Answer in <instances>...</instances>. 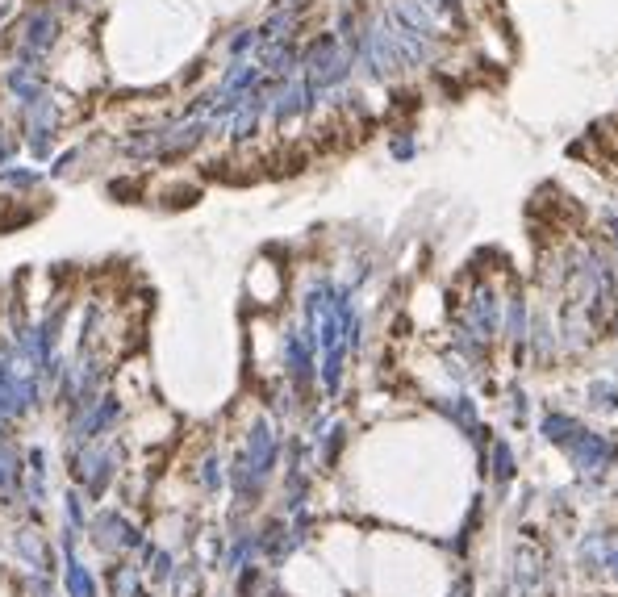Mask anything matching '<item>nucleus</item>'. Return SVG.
<instances>
[{"instance_id": "6e6552de", "label": "nucleus", "mask_w": 618, "mask_h": 597, "mask_svg": "<svg viewBox=\"0 0 618 597\" xmlns=\"http://www.w3.org/2000/svg\"><path fill=\"white\" fill-rule=\"evenodd\" d=\"M21 476H26V451L5 431L0 435V510H13V518L21 506Z\"/></svg>"}, {"instance_id": "f03ea898", "label": "nucleus", "mask_w": 618, "mask_h": 597, "mask_svg": "<svg viewBox=\"0 0 618 597\" xmlns=\"http://www.w3.org/2000/svg\"><path fill=\"white\" fill-rule=\"evenodd\" d=\"M63 464H67V481L76 485L92 506H101V501L117 489V481H122V472L130 468V443L122 435L71 443Z\"/></svg>"}, {"instance_id": "a211bd4d", "label": "nucleus", "mask_w": 618, "mask_h": 597, "mask_svg": "<svg viewBox=\"0 0 618 597\" xmlns=\"http://www.w3.org/2000/svg\"><path fill=\"white\" fill-rule=\"evenodd\" d=\"M481 597H510V593H506V589H502V585H497V589H493V593H481Z\"/></svg>"}, {"instance_id": "1a4fd4ad", "label": "nucleus", "mask_w": 618, "mask_h": 597, "mask_svg": "<svg viewBox=\"0 0 618 597\" xmlns=\"http://www.w3.org/2000/svg\"><path fill=\"white\" fill-rule=\"evenodd\" d=\"M101 593L105 597H147L155 589L147 585V572H142V564L134 556H126V560H109L105 564V572H101Z\"/></svg>"}, {"instance_id": "dca6fc26", "label": "nucleus", "mask_w": 618, "mask_h": 597, "mask_svg": "<svg viewBox=\"0 0 618 597\" xmlns=\"http://www.w3.org/2000/svg\"><path fill=\"white\" fill-rule=\"evenodd\" d=\"M506 414H510V426H518V431H522V426L531 422V401H527V393L514 389V393L506 397Z\"/></svg>"}, {"instance_id": "7ed1b4c3", "label": "nucleus", "mask_w": 618, "mask_h": 597, "mask_svg": "<svg viewBox=\"0 0 618 597\" xmlns=\"http://www.w3.org/2000/svg\"><path fill=\"white\" fill-rule=\"evenodd\" d=\"M560 456L573 468L581 493H598L610 489L618 476V435L602 431V426H581V431L560 447Z\"/></svg>"}, {"instance_id": "ddd939ff", "label": "nucleus", "mask_w": 618, "mask_h": 597, "mask_svg": "<svg viewBox=\"0 0 618 597\" xmlns=\"http://www.w3.org/2000/svg\"><path fill=\"white\" fill-rule=\"evenodd\" d=\"M581 405L593 418H614L618 414V380H589L581 393Z\"/></svg>"}, {"instance_id": "9b49d317", "label": "nucleus", "mask_w": 618, "mask_h": 597, "mask_svg": "<svg viewBox=\"0 0 618 597\" xmlns=\"http://www.w3.org/2000/svg\"><path fill=\"white\" fill-rule=\"evenodd\" d=\"M59 589H63V597H101V577H97V568L84 560V552L80 556H63Z\"/></svg>"}, {"instance_id": "f8f14e48", "label": "nucleus", "mask_w": 618, "mask_h": 597, "mask_svg": "<svg viewBox=\"0 0 618 597\" xmlns=\"http://www.w3.org/2000/svg\"><path fill=\"white\" fill-rule=\"evenodd\" d=\"M163 597H209V572L197 564V560H180V568H176V577H172V585H168V593Z\"/></svg>"}, {"instance_id": "9d476101", "label": "nucleus", "mask_w": 618, "mask_h": 597, "mask_svg": "<svg viewBox=\"0 0 618 597\" xmlns=\"http://www.w3.org/2000/svg\"><path fill=\"white\" fill-rule=\"evenodd\" d=\"M585 426V418L577 414V410H564V405H548V410L539 414V422H535V435H539V443L543 447H564L568 439H573L577 431Z\"/></svg>"}, {"instance_id": "6ab92c4d", "label": "nucleus", "mask_w": 618, "mask_h": 597, "mask_svg": "<svg viewBox=\"0 0 618 597\" xmlns=\"http://www.w3.org/2000/svg\"><path fill=\"white\" fill-rule=\"evenodd\" d=\"M147 597H163V593H147Z\"/></svg>"}, {"instance_id": "412c9836", "label": "nucleus", "mask_w": 618, "mask_h": 597, "mask_svg": "<svg viewBox=\"0 0 618 597\" xmlns=\"http://www.w3.org/2000/svg\"><path fill=\"white\" fill-rule=\"evenodd\" d=\"M209 597H213V593H209Z\"/></svg>"}, {"instance_id": "0eeeda50", "label": "nucleus", "mask_w": 618, "mask_h": 597, "mask_svg": "<svg viewBox=\"0 0 618 597\" xmlns=\"http://www.w3.org/2000/svg\"><path fill=\"white\" fill-rule=\"evenodd\" d=\"M188 485H193L197 506H213V501L226 497V456L218 447H201L193 464H188Z\"/></svg>"}, {"instance_id": "f3484780", "label": "nucleus", "mask_w": 618, "mask_h": 597, "mask_svg": "<svg viewBox=\"0 0 618 597\" xmlns=\"http://www.w3.org/2000/svg\"><path fill=\"white\" fill-rule=\"evenodd\" d=\"M602 593H614V597H618V522H614V539H610V556H606Z\"/></svg>"}, {"instance_id": "2eb2a0df", "label": "nucleus", "mask_w": 618, "mask_h": 597, "mask_svg": "<svg viewBox=\"0 0 618 597\" xmlns=\"http://www.w3.org/2000/svg\"><path fill=\"white\" fill-rule=\"evenodd\" d=\"M17 593L21 597H63L59 577H51V572H21V577H17Z\"/></svg>"}, {"instance_id": "39448f33", "label": "nucleus", "mask_w": 618, "mask_h": 597, "mask_svg": "<svg viewBox=\"0 0 618 597\" xmlns=\"http://www.w3.org/2000/svg\"><path fill=\"white\" fill-rule=\"evenodd\" d=\"M5 556L21 564V572H51V577H59V564H63L55 535L34 518H13L5 527Z\"/></svg>"}, {"instance_id": "f257e3e1", "label": "nucleus", "mask_w": 618, "mask_h": 597, "mask_svg": "<svg viewBox=\"0 0 618 597\" xmlns=\"http://www.w3.org/2000/svg\"><path fill=\"white\" fill-rule=\"evenodd\" d=\"M451 564L439 539L426 543L414 535H376L364 539V572L360 581L368 597H443Z\"/></svg>"}, {"instance_id": "aec40b11", "label": "nucleus", "mask_w": 618, "mask_h": 597, "mask_svg": "<svg viewBox=\"0 0 618 597\" xmlns=\"http://www.w3.org/2000/svg\"><path fill=\"white\" fill-rule=\"evenodd\" d=\"M602 597H614V593H602Z\"/></svg>"}, {"instance_id": "20e7f679", "label": "nucleus", "mask_w": 618, "mask_h": 597, "mask_svg": "<svg viewBox=\"0 0 618 597\" xmlns=\"http://www.w3.org/2000/svg\"><path fill=\"white\" fill-rule=\"evenodd\" d=\"M151 539L147 522H142L134 510L126 506H113V501H101V506H92L88 514V527H84V547H92L105 564L109 560H126V556H138V547Z\"/></svg>"}, {"instance_id": "4468645a", "label": "nucleus", "mask_w": 618, "mask_h": 597, "mask_svg": "<svg viewBox=\"0 0 618 597\" xmlns=\"http://www.w3.org/2000/svg\"><path fill=\"white\" fill-rule=\"evenodd\" d=\"M88 514H92V501H88L76 485H67V489L59 493V522H63V527L84 531V527H88Z\"/></svg>"}, {"instance_id": "423d86ee", "label": "nucleus", "mask_w": 618, "mask_h": 597, "mask_svg": "<svg viewBox=\"0 0 618 597\" xmlns=\"http://www.w3.org/2000/svg\"><path fill=\"white\" fill-rule=\"evenodd\" d=\"M522 481V456L518 447L506 435H493L489 439V460H485V489L493 497V506H506L510 489Z\"/></svg>"}]
</instances>
